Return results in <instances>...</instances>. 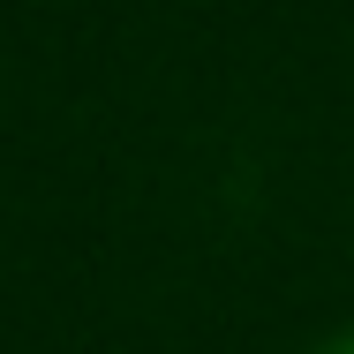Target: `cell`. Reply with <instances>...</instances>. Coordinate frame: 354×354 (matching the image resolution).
<instances>
[{"mask_svg":"<svg viewBox=\"0 0 354 354\" xmlns=\"http://www.w3.org/2000/svg\"><path fill=\"white\" fill-rule=\"evenodd\" d=\"M324 354H354V339H339V347H324Z\"/></svg>","mask_w":354,"mask_h":354,"instance_id":"cell-1","label":"cell"}]
</instances>
